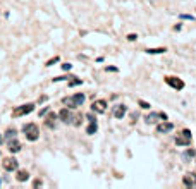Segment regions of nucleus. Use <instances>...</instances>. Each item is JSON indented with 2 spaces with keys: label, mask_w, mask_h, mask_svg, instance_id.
Instances as JSON below:
<instances>
[{
  "label": "nucleus",
  "mask_w": 196,
  "mask_h": 189,
  "mask_svg": "<svg viewBox=\"0 0 196 189\" xmlns=\"http://www.w3.org/2000/svg\"><path fill=\"white\" fill-rule=\"evenodd\" d=\"M22 132H24V136H26L28 141H36L40 138L38 126H36V124H33V122L24 124V126H22Z\"/></svg>",
  "instance_id": "f257e3e1"
},
{
  "label": "nucleus",
  "mask_w": 196,
  "mask_h": 189,
  "mask_svg": "<svg viewBox=\"0 0 196 189\" xmlns=\"http://www.w3.org/2000/svg\"><path fill=\"white\" fill-rule=\"evenodd\" d=\"M175 143L179 146H189L191 145V131L189 129H183L179 132V136L175 138Z\"/></svg>",
  "instance_id": "f03ea898"
},
{
  "label": "nucleus",
  "mask_w": 196,
  "mask_h": 189,
  "mask_svg": "<svg viewBox=\"0 0 196 189\" xmlns=\"http://www.w3.org/2000/svg\"><path fill=\"white\" fill-rule=\"evenodd\" d=\"M35 110V103H26V105H21V107H16L12 112V117H22V115H28Z\"/></svg>",
  "instance_id": "7ed1b4c3"
},
{
  "label": "nucleus",
  "mask_w": 196,
  "mask_h": 189,
  "mask_svg": "<svg viewBox=\"0 0 196 189\" xmlns=\"http://www.w3.org/2000/svg\"><path fill=\"white\" fill-rule=\"evenodd\" d=\"M2 167L7 172H16L19 168V162L14 158V157H7V158H4V162H2Z\"/></svg>",
  "instance_id": "20e7f679"
},
{
  "label": "nucleus",
  "mask_w": 196,
  "mask_h": 189,
  "mask_svg": "<svg viewBox=\"0 0 196 189\" xmlns=\"http://www.w3.org/2000/svg\"><path fill=\"white\" fill-rule=\"evenodd\" d=\"M165 83L169 84L170 88H174V89H183L184 88V81L179 79V77H175V76H167Z\"/></svg>",
  "instance_id": "39448f33"
},
{
  "label": "nucleus",
  "mask_w": 196,
  "mask_h": 189,
  "mask_svg": "<svg viewBox=\"0 0 196 189\" xmlns=\"http://www.w3.org/2000/svg\"><path fill=\"white\" fill-rule=\"evenodd\" d=\"M57 115H59V119H60L64 124H72V115H74V114L71 112V108L64 107V108H62V110H60V112H59Z\"/></svg>",
  "instance_id": "423d86ee"
},
{
  "label": "nucleus",
  "mask_w": 196,
  "mask_h": 189,
  "mask_svg": "<svg viewBox=\"0 0 196 189\" xmlns=\"http://www.w3.org/2000/svg\"><path fill=\"white\" fill-rule=\"evenodd\" d=\"M174 129V124L169 122V120H163V122H160L157 126V132L158 134H167V132H170Z\"/></svg>",
  "instance_id": "0eeeda50"
},
{
  "label": "nucleus",
  "mask_w": 196,
  "mask_h": 189,
  "mask_svg": "<svg viewBox=\"0 0 196 189\" xmlns=\"http://www.w3.org/2000/svg\"><path fill=\"white\" fill-rule=\"evenodd\" d=\"M91 110H93V112H96V114H103L105 110H107V101H105V100H96V101H93Z\"/></svg>",
  "instance_id": "6e6552de"
},
{
  "label": "nucleus",
  "mask_w": 196,
  "mask_h": 189,
  "mask_svg": "<svg viewBox=\"0 0 196 189\" xmlns=\"http://www.w3.org/2000/svg\"><path fill=\"white\" fill-rule=\"evenodd\" d=\"M158 119H163V120H167V115H165V114H157V112H152V114H148L146 117H144L146 124H155Z\"/></svg>",
  "instance_id": "1a4fd4ad"
},
{
  "label": "nucleus",
  "mask_w": 196,
  "mask_h": 189,
  "mask_svg": "<svg viewBox=\"0 0 196 189\" xmlns=\"http://www.w3.org/2000/svg\"><path fill=\"white\" fill-rule=\"evenodd\" d=\"M126 110H127L126 105H117V107H113V117H115V119H122V117L126 115Z\"/></svg>",
  "instance_id": "9d476101"
},
{
  "label": "nucleus",
  "mask_w": 196,
  "mask_h": 189,
  "mask_svg": "<svg viewBox=\"0 0 196 189\" xmlns=\"http://www.w3.org/2000/svg\"><path fill=\"white\" fill-rule=\"evenodd\" d=\"M9 151L10 153H17V151H21V143H19L16 138H12V139L9 141Z\"/></svg>",
  "instance_id": "9b49d317"
},
{
  "label": "nucleus",
  "mask_w": 196,
  "mask_h": 189,
  "mask_svg": "<svg viewBox=\"0 0 196 189\" xmlns=\"http://www.w3.org/2000/svg\"><path fill=\"white\" fill-rule=\"evenodd\" d=\"M183 182L186 186H189V187H193V186H196V176L194 174H186L183 177Z\"/></svg>",
  "instance_id": "f8f14e48"
},
{
  "label": "nucleus",
  "mask_w": 196,
  "mask_h": 189,
  "mask_svg": "<svg viewBox=\"0 0 196 189\" xmlns=\"http://www.w3.org/2000/svg\"><path fill=\"white\" fill-rule=\"evenodd\" d=\"M72 100H74L76 107H81V105L84 103V100H86V96H84L83 93H76L74 96H72Z\"/></svg>",
  "instance_id": "ddd939ff"
},
{
  "label": "nucleus",
  "mask_w": 196,
  "mask_h": 189,
  "mask_svg": "<svg viewBox=\"0 0 196 189\" xmlns=\"http://www.w3.org/2000/svg\"><path fill=\"white\" fill-rule=\"evenodd\" d=\"M57 119H59V115H57V114H50V115H48V120L45 122V124H47V127L48 129H53V127H55V120Z\"/></svg>",
  "instance_id": "4468645a"
},
{
  "label": "nucleus",
  "mask_w": 196,
  "mask_h": 189,
  "mask_svg": "<svg viewBox=\"0 0 196 189\" xmlns=\"http://www.w3.org/2000/svg\"><path fill=\"white\" fill-rule=\"evenodd\" d=\"M16 179H17L19 182H24V180L29 179V172H28V170H17V176H16Z\"/></svg>",
  "instance_id": "2eb2a0df"
},
{
  "label": "nucleus",
  "mask_w": 196,
  "mask_h": 189,
  "mask_svg": "<svg viewBox=\"0 0 196 189\" xmlns=\"http://www.w3.org/2000/svg\"><path fill=\"white\" fill-rule=\"evenodd\" d=\"M62 103H64L65 107H67V108H76V103H74V100H72V96H65L64 100H62Z\"/></svg>",
  "instance_id": "dca6fc26"
},
{
  "label": "nucleus",
  "mask_w": 196,
  "mask_h": 189,
  "mask_svg": "<svg viewBox=\"0 0 196 189\" xmlns=\"http://www.w3.org/2000/svg\"><path fill=\"white\" fill-rule=\"evenodd\" d=\"M17 136V129H14V127H9L7 131H5V139H12V138Z\"/></svg>",
  "instance_id": "f3484780"
},
{
  "label": "nucleus",
  "mask_w": 196,
  "mask_h": 189,
  "mask_svg": "<svg viewBox=\"0 0 196 189\" xmlns=\"http://www.w3.org/2000/svg\"><path fill=\"white\" fill-rule=\"evenodd\" d=\"M167 48L165 47H160V48H148L146 50V53H150V55H157V53H165Z\"/></svg>",
  "instance_id": "a211bd4d"
},
{
  "label": "nucleus",
  "mask_w": 196,
  "mask_h": 189,
  "mask_svg": "<svg viewBox=\"0 0 196 189\" xmlns=\"http://www.w3.org/2000/svg\"><path fill=\"white\" fill-rule=\"evenodd\" d=\"M96 129H98V126H96V122H90V126H88L86 132H88V134H95V132H96Z\"/></svg>",
  "instance_id": "6ab92c4d"
},
{
  "label": "nucleus",
  "mask_w": 196,
  "mask_h": 189,
  "mask_svg": "<svg viewBox=\"0 0 196 189\" xmlns=\"http://www.w3.org/2000/svg\"><path fill=\"white\" fill-rule=\"evenodd\" d=\"M179 17H181V19H184V21H193V19H194L193 16H189V14H181Z\"/></svg>",
  "instance_id": "aec40b11"
},
{
  "label": "nucleus",
  "mask_w": 196,
  "mask_h": 189,
  "mask_svg": "<svg viewBox=\"0 0 196 189\" xmlns=\"http://www.w3.org/2000/svg\"><path fill=\"white\" fill-rule=\"evenodd\" d=\"M57 62H59V57H53L52 60H48V62H47V66L50 67V66H53V64H57Z\"/></svg>",
  "instance_id": "412c9836"
},
{
  "label": "nucleus",
  "mask_w": 196,
  "mask_h": 189,
  "mask_svg": "<svg viewBox=\"0 0 196 189\" xmlns=\"http://www.w3.org/2000/svg\"><path fill=\"white\" fill-rule=\"evenodd\" d=\"M140 107H143L144 110H148L150 108V103H146V101H143V100H140Z\"/></svg>",
  "instance_id": "4be33fe9"
},
{
  "label": "nucleus",
  "mask_w": 196,
  "mask_h": 189,
  "mask_svg": "<svg viewBox=\"0 0 196 189\" xmlns=\"http://www.w3.org/2000/svg\"><path fill=\"white\" fill-rule=\"evenodd\" d=\"M65 79H69V77H67V76H59V77H55V79H53V83H59V81H65Z\"/></svg>",
  "instance_id": "5701e85b"
},
{
  "label": "nucleus",
  "mask_w": 196,
  "mask_h": 189,
  "mask_svg": "<svg viewBox=\"0 0 196 189\" xmlns=\"http://www.w3.org/2000/svg\"><path fill=\"white\" fill-rule=\"evenodd\" d=\"M86 119H88V122H96V119H95V115H93V114H88Z\"/></svg>",
  "instance_id": "b1692460"
},
{
  "label": "nucleus",
  "mask_w": 196,
  "mask_h": 189,
  "mask_svg": "<svg viewBox=\"0 0 196 189\" xmlns=\"http://www.w3.org/2000/svg\"><path fill=\"white\" fill-rule=\"evenodd\" d=\"M48 110H50V108H48V107H45V108H41V110H40V117H43L45 114H48Z\"/></svg>",
  "instance_id": "393cba45"
},
{
  "label": "nucleus",
  "mask_w": 196,
  "mask_h": 189,
  "mask_svg": "<svg viewBox=\"0 0 196 189\" xmlns=\"http://www.w3.org/2000/svg\"><path fill=\"white\" fill-rule=\"evenodd\" d=\"M127 40H129V41H136V40H138V36H136L134 33H133V35H127Z\"/></svg>",
  "instance_id": "a878e982"
},
{
  "label": "nucleus",
  "mask_w": 196,
  "mask_h": 189,
  "mask_svg": "<svg viewBox=\"0 0 196 189\" xmlns=\"http://www.w3.org/2000/svg\"><path fill=\"white\" fill-rule=\"evenodd\" d=\"M81 83H83L81 79H76V81H71V83H69V86H78V84H81Z\"/></svg>",
  "instance_id": "bb28decb"
},
{
  "label": "nucleus",
  "mask_w": 196,
  "mask_h": 189,
  "mask_svg": "<svg viewBox=\"0 0 196 189\" xmlns=\"http://www.w3.org/2000/svg\"><path fill=\"white\" fill-rule=\"evenodd\" d=\"M71 67H72V66H71L69 62H67V64H62V69H64V70H71Z\"/></svg>",
  "instance_id": "cd10ccee"
},
{
  "label": "nucleus",
  "mask_w": 196,
  "mask_h": 189,
  "mask_svg": "<svg viewBox=\"0 0 196 189\" xmlns=\"http://www.w3.org/2000/svg\"><path fill=\"white\" fill-rule=\"evenodd\" d=\"M2 141H4V136H2V134H0V143H2Z\"/></svg>",
  "instance_id": "c85d7f7f"
},
{
  "label": "nucleus",
  "mask_w": 196,
  "mask_h": 189,
  "mask_svg": "<svg viewBox=\"0 0 196 189\" xmlns=\"http://www.w3.org/2000/svg\"><path fill=\"white\" fill-rule=\"evenodd\" d=\"M0 186H2V180H0Z\"/></svg>",
  "instance_id": "c756f323"
},
{
  "label": "nucleus",
  "mask_w": 196,
  "mask_h": 189,
  "mask_svg": "<svg viewBox=\"0 0 196 189\" xmlns=\"http://www.w3.org/2000/svg\"><path fill=\"white\" fill-rule=\"evenodd\" d=\"M0 157H2V153H0Z\"/></svg>",
  "instance_id": "7c9ffc66"
}]
</instances>
